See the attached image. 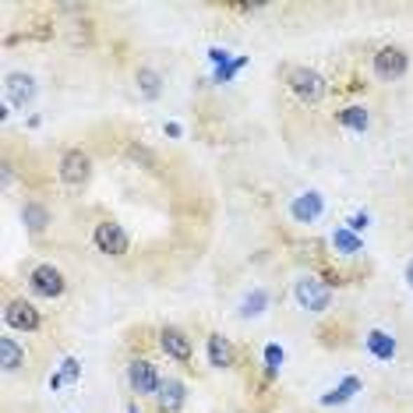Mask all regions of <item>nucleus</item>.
Here are the masks:
<instances>
[{
  "label": "nucleus",
  "mask_w": 413,
  "mask_h": 413,
  "mask_svg": "<svg viewBox=\"0 0 413 413\" xmlns=\"http://www.w3.org/2000/svg\"><path fill=\"white\" fill-rule=\"evenodd\" d=\"M293 297L311 314H321V311H328V304H332V290H328L318 276H300L293 283Z\"/></svg>",
  "instance_id": "f257e3e1"
},
{
  "label": "nucleus",
  "mask_w": 413,
  "mask_h": 413,
  "mask_svg": "<svg viewBox=\"0 0 413 413\" xmlns=\"http://www.w3.org/2000/svg\"><path fill=\"white\" fill-rule=\"evenodd\" d=\"M286 85L293 89V96L300 103H321V96H325V78L314 67H290Z\"/></svg>",
  "instance_id": "f03ea898"
},
{
  "label": "nucleus",
  "mask_w": 413,
  "mask_h": 413,
  "mask_svg": "<svg viewBox=\"0 0 413 413\" xmlns=\"http://www.w3.org/2000/svg\"><path fill=\"white\" fill-rule=\"evenodd\" d=\"M371 67H374V78H378V81H399V78L410 71V57H406L399 46H382V50L374 53Z\"/></svg>",
  "instance_id": "7ed1b4c3"
},
{
  "label": "nucleus",
  "mask_w": 413,
  "mask_h": 413,
  "mask_svg": "<svg viewBox=\"0 0 413 413\" xmlns=\"http://www.w3.org/2000/svg\"><path fill=\"white\" fill-rule=\"evenodd\" d=\"M92 240H96V247H99L103 255H113V258L127 255V247H131L127 230H124L120 223H113V219L99 223V226H96V233H92Z\"/></svg>",
  "instance_id": "20e7f679"
},
{
  "label": "nucleus",
  "mask_w": 413,
  "mask_h": 413,
  "mask_svg": "<svg viewBox=\"0 0 413 413\" xmlns=\"http://www.w3.org/2000/svg\"><path fill=\"white\" fill-rule=\"evenodd\" d=\"M89 174H92V162H89V155L81 152V148H67L60 155V181L67 188H81V184L89 181Z\"/></svg>",
  "instance_id": "39448f33"
},
{
  "label": "nucleus",
  "mask_w": 413,
  "mask_h": 413,
  "mask_svg": "<svg viewBox=\"0 0 413 413\" xmlns=\"http://www.w3.org/2000/svg\"><path fill=\"white\" fill-rule=\"evenodd\" d=\"M4 321H8V328H15V332H36V328L43 325L36 304L25 300V297H18V300H11L4 307Z\"/></svg>",
  "instance_id": "423d86ee"
},
{
  "label": "nucleus",
  "mask_w": 413,
  "mask_h": 413,
  "mask_svg": "<svg viewBox=\"0 0 413 413\" xmlns=\"http://www.w3.org/2000/svg\"><path fill=\"white\" fill-rule=\"evenodd\" d=\"M29 286H32L36 297L53 300V297L64 293V276H60V269H53V265H36L32 276H29Z\"/></svg>",
  "instance_id": "0eeeda50"
},
{
  "label": "nucleus",
  "mask_w": 413,
  "mask_h": 413,
  "mask_svg": "<svg viewBox=\"0 0 413 413\" xmlns=\"http://www.w3.org/2000/svg\"><path fill=\"white\" fill-rule=\"evenodd\" d=\"M127 382H131V388H134L138 396H155L159 385H162V378H159V371H155L152 360H131Z\"/></svg>",
  "instance_id": "6e6552de"
},
{
  "label": "nucleus",
  "mask_w": 413,
  "mask_h": 413,
  "mask_svg": "<svg viewBox=\"0 0 413 413\" xmlns=\"http://www.w3.org/2000/svg\"><path fill=\"white\" fill-rule=\"evenodd\" d=\"M4 92H8V106H18V110H25V106L36 99V81H32V74L11 71V74L4 78Z\"/></svg>",
  "instance_id": "1a4fd4ad"
},
{
  "label": "nucleus",
  "mask_w": 413,
  "mask_h": 413,
  "mask_svg": "<svg viewBox=\"0 0 413 413\" xmlns=\"http://www.w3.org/2000/svg\"><path fill=\"white\" fill-rule=\"evenodd\" d=\"M159 346H162V354L174 357L177 364H188L191 360V340H188L184 328H177V325L162 328V332H159Z\"/></svg>",
  "instance_id": "9d476101"
},
{
  "label": "nucleus",
  "mask_w": 413,
  "mask_h": 413,
  "mask_svg": "<svg viewBox=\"0 0 413 413\" xmlns=\"http://www.w3.org/2000/svg\"><path fill=\"white\" fill-rule=\"evenodd\" d=\"M321 209H325V198H321L318 191H304V195H297V198L290 202L293 223H314V219L321 216Z\"/></svg>",
  "instance_id": "9b49d317"
},
{
  "label": "nucleus",
  "mask_w": 413,
  "mask_h": 413,
  "mask_svg": "<svg viewBox=\"0 0 413 413\" xmlns=\"http://www.w3.org/2000/svg\"><path fill=\"white\" fill-rule=\"evenodd\" d=\"M364 346H368V354L374 357V360H392L396 357V336L392 332H385V328H371V332L364 336Z\"/></svg>",
  "instance_id": "f8f14e48"
},
{
  "label": "nucleus",
  "mask_w": 413,
  "mask_h": 413,
  "mask_svg": "<svg viewBox=\"0 0 413 413\" xmlns=\"http://www.w3.org/2000/svg\"><path fill=\"white\" fill-rule=\"evenodd\" d=\"M155 399H159V410H162V413H177V410L184 406V399H188V392H184V382H177V378H167V382L159 385Z\"/></svg>",
  "instance_id": "ddd939ff"
},
{
  "label": "nucleus",
  "mask_w": 413,
  "mask_h": 413,
  "mask_svg": "<svg viewBox=\"0 0 413 413\" xmlns=\"http://www.w3.org/2000/svg\"><path fill=\"white\" fill-rule=\"evenodd\" d=\"M134 85H138V96H141V99H159V92H162V74L152 71V67H138Z\"/></svg>",
  "instance_id": "4468645a"
},
{
  "label": "nucleus",
  "mask_w": 413,
  "mask_h": 413,
  "mask_svg": "<svg viewBox=\"0 0 413 413\" xmlns=\"http://www.w3.org/2000/svg\"><path fill=\"white\" fill-rule=\"evenodd\" d=\"M209 364H212V368H230V364H233V346H230V340L219 336V332L209 336Z\"/></svg>",
  "instance_id": "2eb2a0df"
},
{
  "label": "nucleus",
  "mask_w": 413,
  "mask_h": 413,
  "mask_svg": "<svg viewBox=\"0 0 413 413\" xmlns=\"http://www.w3.org/2000/svg\"><path fill=\"white\" fill-rule=\"evenodd\" d=\"M78 378H81V360H78V357H64L60 371H57V374H50V388H53V392H60L64 385H74Z\"/></svg>",
  "instance_id": "dca6fc26"
},
{
  "label": "nucleus",
  "mask_w": 413,
  "mask_h": 413,
  "mask_svg": "<svg viewBox=\"0 0 413 413\" xmlns=\"http://www.w3.org/2000/svg\"><path fill=\"white\" fill-rule=\"evenodd\" d=\"M340 124L354 134H364L371 124V113H368V106H346V110H340Z\"/></svg>",
  "instance_id": "f3484780"
},
{
  "label": "nucleus",
  "mask_w": 413,
  "mask_h": 413,
  "mask_svg": "<svg viewBox=\"0 0 413 413\" xmlns=\"http://www.w3.org/2000/svg\"><path fill=\"white\" fill-rule=\"evenodd\" d=\"M22 223H25L32 233H43L46 223H50V209L39 205V202H25V205H22Z\"/></svg>",
  "instance_id": "a211bd4d"
},
{
  "label": "nucleus",
  "mask_w": 413,
  "mask_h": 413,
  "mask_svg": "<svg viewBox=\"0 0 413 413\" xmlns=\"http://www.w3.org/2000/svg\"><path fill=\"white\" fill-rule=\"evenodd\" d=\"M357 392H360V378H354V374H350V378H343V382H340L332 392H328V396H321V406H340V402L354 399Z\"/></svg>",
  "instance_id": "6ab92c4d"
},
{
  "label": "nucleus",
  "mask_w": 413,
  "mask_h": 413,
  "mask_svg": "<svg viewBox=\"0 0 413 413\" xmlns=\"http://www.w3.org/2000/svg\"><path fill=\"white\" fill-rule=\"evenodd\" d=\"M332 247H336L340 255H360V251H364V240H360L354 230L340 226V230H332Z\"/></svg>",
  "instance_id": "aec40b11"
},
{
  "label": "nucleus",
  "mask_w": 413,
  "mask_h": 413,
  "mask_svg": "<svg viewBox=\"0 0 413 413\" xmlns=\"http://www.w3.org/2000/svg\"><path fill=\"white\" fill-rule=\"evenodd\" d=\"M265 307H269V290L255 286L251 293H247V297L240 300V318H258Z\"/></svg>",
  "instance_id": "412c9836"
},
{
  "label": "nucleus",
  "mask_w": 413,
  "mask_h": 413,
  "mask_svg": "<svg viewBox=\"0 0 413 413\" xmlns=\"http://www.w3.org/2000/svg\"><path fill=\"white\" fill-rule=\"evenodd\" d=\"M0 364H4V371H18V368L25 364V350H22L11 336L0 340Z\"/></svg>",
  "instance_id": "4be33fe9"
},
{
  "label": "nucleus",
  "mask_w": 413,
  "mask_h": 413,
  "mask_svg": "<svg viewBox=\"0 0 413 413\" xmlns=\"http://www.w3.org/2000/svg\"><path fill=\"white\" fill-rule=\"evenodd\" d=\"M283 360H286V354H283V346H276V343H269V346H265V368H269V374H276V371L283 368Z\"/></svg>",
  "instance_id": "5701e85b"
},
{
  "label": "nucleus",
  "mask_w": 413,
  "mask_h": 413,
  "mask_svg": "<svg viewBox=\"0 0 413 413\" xmlns=\"http://www.w3.org/2000/svg\"><path fill=\"white\" fill-rule=\"evenodd\" d=\"M244 64H247V60H244V57H237V60H230V64L216 67V78H212V81H219V85H223V81H233V74H237Z\"/></svg>",
  "instance_id": "b1692460"
},
{
  "label": "nucleus",
  "mask_w": 413,
  "mask_h": 413,
  "mask_svg": "<svg viewBox=\"0 0 413 413\" xmlns=\"http://www.w3.org/2000/svg\"><path fill=\"white\" fill-rule=\"evenodd\" d=\"M368 223H371V216H368V212H354V216L346 219V230H354V233L360 237V230H368Z\"/></svg>",
  "instance_id": "393cba45"
},
{
  "label": "nucleus",
  "mask_w": 413,
  "mask_h": 413,
  "mask_svg": "<svg viewBox=\"0 0 413 413\" xmlns=\"http://www.w3.org/2000/svg\"><path fill=\"white\" fill-rule=\"evenodd\" d=\"M209 60H212L216 67H223V64H230L233 57H230V50H223V46H209Z\"/></svg>",
  "instance_id": "a878e982"
},
{
  "label": "nucleus",
  "mask_w": 413,
  "mask_h": 413,
  "mask_svg": "<svg viewBox=\"0 0 413 413\" xmlns=\"http://www.w3.org/2000/svg\"><path fill=\"white\" fill-rule=\"evenodd\" d=\"M167 134H170V138H181V134H184V127H181L177 120H170V124H167Z\"/></svg>",
  "instance_id": "bb28decb"
},
{
  "label": "nucleus",
  "mask_w": 413,
  "mask_h": 413,
  "mask_svg": "<svg viewBox=\"0 0 413 413\" xmlns=\"http://www.w3.org/2000/svg\"><path fill=\"white\" fill-rule=\"evenodd\" d=\"M406 283H410V290H413V258L406 262Z\"/></svg>",
  "instance_id": "cd10ccee"
},
{
  "label": "nucleus",
  "mask_w": 413,
  "mask_h": 413,
  "mask_svg": "<svg viewBox=\"0 0 413 413\" xmlns=\"http://www.w3.org/2000/svg\"><path fill=\"white\" fill-rule=\"evenodd\" d=\"M127 413H138V406H131V410H127Z\"/></svg>",
  "instance_id": "c85d7f7f"
}]
</instances>
